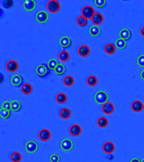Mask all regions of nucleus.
I'll return each instance as SVG.
<instances>
[{
	"label": "nucleus",
	"mask_w": 144,
	"mask_h": 162,
	"mask_svg": "<svg viewBox=\"0 0 144 162\" xmlns=\"http://www.w3.org/2000/svg\"><path fill=\"white\" fill-rule=\"evenodd\" d=\"M116 48H118L120 50L125 49V46H126V41L121 39V38H118L116 41Z\"/></svg>",
	"instance_id": "c85d7f7f"
},
{
	"label": "nucleus",
	"mask_w": 144,
	"mask_h": 162,
	"mask_svg": "<svg viewBox=\"0 0 144 162\" xmlns=\"http://www.w3.org/2000/svg\"><path fill=\"white\" fill-rule=\"evenodd\" d=\"M38 144L34 140H30L25 144V150L30 154H34L37 151Z\"/></svg>",
	"instance_id": "39448f33"
},
{
	"label": "nucleus",
	"mask_w": 144,
	"mask_h": 162,
	"mask_svg": "<svg viewBox=\"0 0 144 162\" xmlns=\"http://www.w3.org/2000/svg\"><path fill=\"white\" fill-rule=\"evenodd\" d=\"M88 32H89L91 37H97L101 33V30H100V27L98 26V25H92L91 27L89 28Z\"/></svg>",
	"instance_id": "aec40b11"
},
{
	"label": "nucleus",
	"mask_w": 144,
	"mask_h": 162,
	"mask_svg": "<svg viewBox=\"0 0 144 162\" xmlns=\"http://www.w3.org/2000/svg\"><path fill=\"white\" fill-rule=\"evenodd\" d=\"M56 101L58 104H64L68 101V96L65 93H58L56 96Z\"/></svg>",
	"instance_id": "a878e982"
},
{
	"label": "nucleus",
	"mask_w": 144,
	"mask_h": 162,
	"mask_svg": "<svg viewBox=\"0 0 144 162\" xmlns=\"http://www.w3.org/2000/svg\"><path fill=\"white\" fill-rule=\"evenodd\" d=\"M97 124L99 128H105L109 124V121H108V119L105 116H99L97 119Z\"/></svg>",
	"instance_id": "393cba45"
},
{
	"label": "nucleus",
	"mask_w": 144,
	"mask_h": 162,
	"mask_svg": "<svg viewBox=\"0 0 144 162\" xmlns=\"http://www.w3.org/2000/svg\"><path fill=\"white\" fill-rule=\"evenodd\" d=\"M91 22L93 24V25H99L104 22V16L102 14H100L99 12H96L93 18L91 19Z\"/></svg>",
	"instance_id": "2eb2a0df"
},
{
	"label": "nucleus",
	"mask_w": 144,
	"mask_h": 162,
	"mask_svg": "<svg viewBox=\"0 0 144 162\" xmlns=\"http://www.w3.org/2000/svg\"><path fill=\"white\" fill-rule=\"evenodd\" d=\"M11 115V112L10 111H8V110H4V109H1L0 110V116L4 119H7L9 118Z\"/></svg>",
	"instance_id": "f704fd0d"
},
{
	"label": "nucleus",
	"mask_w": 144,
	"mask_h": 162,
	"mask_svg": "<svg viewBox=\"0 0 144 162\" xmlns=\"http://www.w3.org/2000/svg\"><path fill=\"white\" fill-rule=\"evenodd\" d=\"M141 79L144 80V69L141 72Z\"/></svg>",
	"instance_id": "37998d69"
},
{
	"label": "nucleus",
	"mask_w": 144,
	"mask_h": 162,
	"mask_svg": "<svg viewBox=\"0 0 144 162\" xmlns=\"http://www.w3.org/2000/svg\"><path fill=\"white\" fill-rule=\"evenodd\" d=\"M1 109H4V110H8V111H11V102L9 101H5L2 104H1Z\"/></svg>",
	"instance_id": "c9c22d12"
},
{
	"label": "nucleus",
	"mask_w": 144,
	"mask_h": 162,
	"mask_svg": "<svg viewBox=\"0 0 144 162\" xmlns=\"http://www.w3.org/2000/svg\"><path fill=\"white\" fill-rule=\"evenodd\" d=\"M76 22L78 24V25L81 26V27H83V26L87 25V24H88V19L86 18H84V16L80 15V16H79L78 18L76 19Z\"/></svg>",
	"instance_id": "2f4dec72"
},
{
	"label": "nucleus",
	"mask_w": 144,
	"mask_h": 162,
	"mask_svg": "<svg viewBox=\"0 0 144 162\" xmlns=\"http://www.w3.org/2000/svg\"><path fill=\"white\" fill-rule=\"evenodd\" d=\"M62 81H63V84H65L66 86H68V87H70V86L73 85V84L75 82L74 78L72 75H67V76H65L63 78Z\"/></svg>",
	"instance_id": "bb28decb"
},
{
	"label": "nucleus",
	"mask_w": 144,
	"mask_h": 162,
	"mask_svg": "<svg viewBox=\"0 0 144 162\" xmlns=\"http://www.w3.org/2000/svg\"><path fill=\"white\" fill-rule=\"evenodd\" d=\"M130 162H142V161H140L138 158H132Z\"/></svg>",
	"instance_id": "a19ab883"
},
{
	"label": "nucleus",
	"mask_w": 144,
	"mask_h": 162,
	"mask_svg": "<svg viewBox=\"0 0 144 162\" xmlns=\"http://www.w3.org/2000/svg\"><path fill=\"white\" fill-rule=\"evenodd\" d=\"M137 64L140 67H144V54L143 55H140L138 57H137Z\"/></svg>",
	"instance_id": "ea45409f"
},
{
	"label": "nucleus",
	"mask_w": 144,
	"mask_h": 162,
	"mask_svg": "<svg viewBox=\"0 0 144 162\" xmlns=\"http://www.w3.org/2000/svg\"><path fill=\"white\" fill-rule=\"evenodd\" d=\"M39 139H41L43 142H47L48 140H50L51 137V134L50 130L47 128H43L39 132Z\"/></svg>",
	"instance_id": "f8f14e48"
},
{
	"label": "nucleus",
	"mask_w": 144,
	"mask_h": 162,
	"mask_svg": "<svg viewBox=\"0 0 144 162\" xmlns=\"http://www.w3.org/2000/svg\"><path fill=\"white\" fill-rule=\"evenodd\" d=\"M70 58V53L68 52L65 51V50H63V51H62L59 52V54H58V59L61 61V62H68V61L69 60Z\"/></svg>",
	"instance_id": "b1692460"
},
{
	"label": "nucleus",
	"mask_w": 144,
	"mask_h": 162,
	"mask_svg": "<svg viewBox=\"0 0 144 162\" xmlns=\"http://www.w3.org/2000/svg\"><path fill=\"white\" fill-rule=\"evenodd\" d=\"M49 19V15L47 14V12L42 10V11H39L37 12V14L36 15V19L37 20L38 23L40 24H44L47 22Z\"/></svg>",
	"instance_id": "6e6552de"
},
{
	"label": "nucleus",
	"mask_w": 144,
	"mask_h": 162,
	"mask_svg": "<svg viewBox=\"0 0 144 162\" xmlns=\"http://www.w3.org/2000/svg\"><path fill=\"white\" fill-rule=\"evenodd\" d=\"M61 148L65 152L71 151L73 148V142L70 139H62L61 142Z\"/></svg>",
	"instance_id": "20e7f679"
},
{
	"label": "nucleus",
	"mask_w": 144,
	"mask_h": 162,
	"mask_svg": "<svg viewBox=\"0 0 144 162\" xmlns=\"http://www.w3.org/2000/svg\"><path fill=\"white\" fill-rule=\"evenodd\" d=\"M59 64L58 61L55 59V58H51L50 60L47 62V66L49 68V69L51 70H55L56 68L57 67V65Z\"/></svg>",
	"instance_id": "7c9ffc66"
},
{
	"label": "nucleus",
	"mask_w": 144,
	"mask_h": 162,
	"mask_svg": "<svg viewBox=\"0 0 144 162\" xmlns=\"http://www.w3.org/2000/svg\"><path fill=\"white\" fill-rule=\"evenodd\" d=\"M10 82L15 87H19L23 82V78L19 74H14L10 78Z\"/></svg>",
	"instance_id": "f3484780"
},
{
	"label": "nucleus",
	"mask_w": 144,
	"mask_h": 162,
	"mask_svg": "<svg viewBox=\"0 0 144 162\" xmlns=\"http://www.w3.org/2000/svg\"><path fill=\"white\" fill-rule=\"evenodd\" d=\"M69 134L73 137H78L82 134V128L79 124H73L70 126Z\"/></svg>",
	"instance_id": "4468645a"
},
{
	"label": "nucleus",
	"mask_w": 144,
	"mask_h": 162,
	"mask_svg": "<svg viewBox=\"0 0 144 162\" xmlns=\"http://www.w3.org/2000/svg\"><path fill=\"white\" fill-rule=\"evenodd\" d=\"M101 110H102L103 113L107 114V115H110V114H112L114 112V111H115V106H114L113 103L108 102L105 104L102 105Z\"/></svg>",
	"instance_id": "9d476101"
},
{
	"label": "nucleus",
	"mask_w": 144,
	"mask_h": 162,
	"mask_svg": "<svg viewBox=\"0 0 144 162\" xmlns=\"http://www.w3.org/2000/svg\"><path fill=\"white\" fill-rule=\"evenodd\" d=\"M47 9L50 13H57L61 9V4L58 0H50L47 4Z\"/></svg>",
	"instance_id": "f03ea898"
},
{
	"label": "nucleus",
	"mask_w": 144,
	"mask_h": 162,
	"mask_svg": "<svg viewBox=\"0 0 144 162\" xmlns=\"http://www.w3.org/2000/svg\"><path fill=\"white\" fill-rule=\"evenodd\" d=\"M90 47L88 46V45H81V46H79V47L78 48V53H79V55L80 57H88L89 54H90Z\"/></svg>",
	"instance_id": "9b49d317"
},
{
	"label": "nucleus",
	"mask_w": 144,
	"mask_h": 162,
	"mask_svg": "<svg viewBox=\"0 0 144 162\" xmlns=\"http://www.w3.org/2000/svg\"><path fill=\"white\" fill-rule=\"evenodd\" d=\"M66 71V68L65 66L63 64H62V63H59V64L57 65V67L56 68V69L54 70V72L56 73V74H58V75H62V74H63L65 73Z\"/></svg>",
	"instance_id": "72a5a7b5"
},
{
	"label": "nucleus",
	"mask_w": 144,
	"mask_h": 162,
	"mask_svg": "<svg viewBox=\"0 0 144 162\" xmlns=\"http://www.w3.org/2000/svg\"><path fill=\"white\" fill-rule=\"evenodd\" d=\"M10 160L12 162H20L22 160V155L19 152H14L10 155Z\"/></svg>",
	"instance_id": "c756f323"
},
{
	"label": "nucleus",
	"mask_w": 144,
	"mask_h": 162,
	"mask_svg": "<svg viewBox=\"0 0 144 162\" xmlns=\"http://www.w3.org/2000/svg\"><path fill=\"white\" fill-rule=\"evenodd\" d=\"M94 4L99 8H103V7H105V5L106 4V1L105 0H95Z\"/></svg>",
	"instance_id": "58836bf2"
},
{
	"label": "nucleus",
	"mask_w": 144,
	"mask_h": 162,
	"mask_svg": "<svg viewBox=\"0 0 144 162\" xmlns=\"http://www.w3.org/2000/svg\"><path fill=\"white\" fill-rule=\"evenodd\" d=\"M60 116L61 118H62V119H68L70 118V116L72 115V112H71V110L68 109V107H64V108H62V110L60 111Z\"/></svg>",
	"instance_id": "5701e85b"
},
{
	"label": "nucleus",
	"mask_w": 144,
	"mask_h": 162,
	"mask_svg": "<svg viewBox=\"0 0 144 162\" xmlns=\"http://www.w3.org/2000/svg\"><path fill=\"white\" fill-rule=\"evenodd\" d=\"M131 108L134 112H141L144 109V105L143 102H141L139 100H135L131 102Z\"/></svg>",
	"instance_id": "423d86ee"
},
{
	"label": "nucleus",
	"mask_w": 144,
	"mask_h": 162,
	"mask_svg": "<svg viewBox=\"0 0 144 162\" xmlns=\"http://www.w3.org/2000/svg\"><path fill=\"white\" fill-rule=\"evenodd\" d=\"M19 69V63L15 60H10L6 63V69L10 73H14Z\"/></svg>",
	"instance_id": "1a4fd4ad"
},
{
	"label": "nucleus",
	"mask_w": 144,
	"mask_h": 162,
	"mask_svg": "<svg viewBox=\"0 0 144 162\" xmlns=\"http://www.w3.org/2000/svg\"><path fill=\"white\" fill-rule=\"evenodd\" d=\"M95 13L96 12L94 11V9L90 5H85L81 10V15L84 16V18H86L87 19H91Z\"/></svg>",
	"instance_id": "7ed1b4c3"
},
{
	"label": "nucleus",
	"mask_w": 144,
	"mask_h": 162,
	"mask_svg": "<svg viewBox=\"0 0 144 162\" xmlns=\"http://www.w3.org/2000/svg\"><path fill=\"white\" fill-rule=\"evenodd\" d=\"M94 100L99 105H104L109 100V95L105 90H99L94 95Z\"/></svg>",
	"instance_id": "f257e3e1"
},
{
	"label": "nucleus",
	"mask_w": 144,
	"mask_h": 162,
	"mask_svg": "<svg viewBox=\"0 0 144 162\" xmlns=\"http://www.w3.org/2000/svg\"><path fill=\"white\" fill-rule=\"evenodd\" d=\"M24 9L26 11H32L36 7V3L34 0H24L23 2Z\"/></svg>",
	"instance_id": "dca6fc26"
},
{
	"label": "nucleus",
	"mask_w": 144,
	"mask_h": 162,
	"mask_svg": "<svg viewBox=\"0 0 144 162\" xmlns=\"http://www.w3.org/2000/svg\"><path fill=\"white\" fill-rule=\"evenodd\" d=\"M116 46L114 43H108L105 46V52L109 55H112L116 52Z\"/></svg>",
	"instance_id": "4be33fe9"
},
{
	"label": "nucleus",
	"mask_w": 144,
	"mask_h": 162,
	"mask_svg": "<svg viewBox=\"0 0 144 162\" xmlns=\"http://www.w3.org/2000/svg\"><path fill=\"white\" fill-rule=\"evenodd\" d=\"M48 69H49L48 66H47V65L45 64H40L36 67V74H37L38 76H40V77H44V76H46V75L49 73V70Z\"/></svg>",
	"instance_id": "ddd939ff"
},
{
	"label": "nucleus",
	"mask_w": 144,
	"mask_h": 162,
	"mask_svg": "<svg viewBox=\"0 0 144 162\" xmlns=\"http://www.w3.org/2000/svg\"><path fill=\"white\" fill-rule=\"evenodd\" d=\"M3 5H4L5 9H10L14 5V2L12 0H4L3 2Z\"/></svg>",
	"instance_id": "e433bc0d"
},
{
	"label": "nucleus",
	"mask_w": 144,
	"mask_h": 162,
	"mask_svg": "<svg viewBox=\"0 0 144 162\" xmlns=\"http://www.w3.org/2000/svg\"><path fill=\"white\" fill-rule=\"evenodd\" d=\"M11 108H12V111H19L21 109L20 102L19 101H17V100H13L11 102Z\"/></svg>",
	"instance_id": "473e14b6"
},
{
	"label": "nucleus",
	"mask_w": 144,
	"mask_h": 162,
	"mask_svg": "<svg viewBox=\"0 0 144 162\" xmlns=\"http://www.w3.org/2000/svg\"><path fill=\"white\" fill-rule=\"evenodd\" d=\"M21 92L24 95H30L33 91V86L29 83H24L21 85Z\"/></svg>",
	"instance_id": "6ab92c4d"
},
{
	"label": "nucleus",
	"mask_w": 144,
	"mask_h": 162,
	"mask_svg": "<svg viewBox=\"0 0 144 162\" xmlns=\"http://www.w3.org/2000/svg\"><path fill=\"white\" fill-rule=\"evenodd\" d=\"M59 44L61 46L67 48V47H69L72 45V41L69 37H67V36H63L59 39Z\"/></svg>",
	"instance_id": "a211bd4d"
},
{
	"label": "nucleus",
	"mask_w": 144,
	"mask_h": 162,
	"mask_svg": "<svg viewBox=\"0 0 144 162\" xmlns=\"http://www.w3.org/2000/svg\"><path fill=\"white\" fill-rule=\"evenodd\" d=\"M140 33H141V35L144 37V26L143 27H142L141 31H140Z\"/></svg>",
	"instance_id": "79ce46f5"
},
{
	"label": "nucleus",
	"mask_w": 144,
	"mask_h": 162,
	"mask_svg": "<svg viewBox=\"0 0 144 162\" xmlns=\"http://www.w3.org/2000/svg\"><path fill=\"white\" fill-rule=\"evenodd\" d=\"M86 81H87L88 85L91 86V87L95 86V85L98 84L97 77L94 76V75H89L88 78H87V80H86Z\"/></svg>",
	"instance_id": "cd10ccee"
},
{
	"label": "nucleus",
	"mask_w": 144,
	"mask_h": 162,
	"mask_svg": "<svg viewBox=\"0 0 144 162\" xmlns=\"http://www.w3.org/2000/svg\"><path fill=\"white\" fill-rule=\"evenodd\" d=\"M50 161L51 162H60V156L57 154H52L50 156Z\"/></svg>",
	"instance_id": "4c0bfd02"
},
{
	"label": "nucleus",
	"mask_w": 144,
	"mask_h": 162,
	"mask_svg": "<svg viewBox=\"0 0 144 162\" xmlns=\"http://www.w3.org/2000/svg\"><path fill=\"white\" fill-rule=\"evenodd\" d=\"M142 162H144V159H143V160H142Z\"/></svg>",
	"instance_id": "c03bdc74"
},
{
	"label": "nucleus",
	"mask_w": 144,
	"mask_h": 162,
	"mask_svg": "<svg viewBox=\"0 0 144 162\" xmlns=\"http://www.w3.org/2000/svg\"><path fill=\"white\" fill-rule=\"evenodd\" d=\"M119 36H120V38L125 40V41H127V40L130 39L131 36V32L130 30H128V29H122L119 32Z\"/></svg>",
	"instance_id": "412c9836"
},
{
	"label": "nucleus",
	"mask_w": 144,
	"mask_h": 162,
	"mask_svg": "<svg viewBox=\"0 0 144 162\" xmlns=\"http://www.w3.org/2000/svg\"><path fill=\"white\" fill-rule=\"evenodd\" d=\"M102 149L105 154L111 155V154H112L115 151L116 146H115L114 143L111 142V141H106L105 143H104V144H103Z\"/></svg>",
	"instance_id": "0eeeda50"
}]
</instances>
